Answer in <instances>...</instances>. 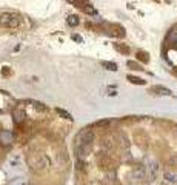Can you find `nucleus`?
<instances>
[{
  "label": "nucleus",
  "instance_id": "7",
  "mask_svg": "<svg viewBox=\"0 0 177 185\" xmlns=\"http://www.w3.org/2000/svg\"><path fill=\"white\" fill-rule=\"evenodd\" d=\"M66 22H68L69 26H77V25H79V19H77V16H68Z\"/></svg>",
  "mask_w": 177,
  "mask_h": 185
},
{
  "label": "nucleus",
  "instance_id": "12",
  "mask_svg": "<svg viewBox=\"0 0 177 185\" xmlns=\"http://www.w3.org/2000/svg\"><path fill=\"white\" fill-rule=\"evenodd\" d=\"M137 59H139V60H142V62H148V60H149L148 54H146V53H143V51H139V53H137Z\"/></svg>",
  "mask_w": 177,
  "mask_h": 185
},
{
  "label": "nucleus",
  "instance_id": "17",
  "mask_svg": "<svg viewBox=\"0 0 177 185\" xmlns=\"http://www.w3.org/2000/svg\"><path fill=\"white\" fill-rule=\"evenodd\" d=\"M175 74H177V68H175Z\"/></svg>",
  "mask_w": 177,
  "mask_h": 185
},
{
  "label": "nucleus",
  "instance_id": "13",
  "mask_svg": "<svg viewBox=\"0 0 177 185\" xmlns=\"http://www.w3.org/2000/svg\"><path fill=\"white\" fill-rule=\"evenodd\" d=\"M129 68H133V69H142L140 68V65L139 63H136V62H133V60H128V63H126Z\"/></svg>",
  "mask_w": 177,
  "mask_h": 185
},
{
  "label": "nucleus",
  "instance_id": "16",
  "mask_svg": "<svg viewBox=\"0 0 177 185\" xmlns=\"http://www.w3.org/2000/svg\"><path fill=\"white\" fill-rule=\"evenodd\" d=\"M71 37H72V40H75V42H83V39H82L80 36H77V34H72Z\"/></svg>",
  "mask_w": 177,
  "mask_h": 185
},
{
  "label": "nucleus",
  "instance_id": "2",
  "mask_svg": "<svg viewBox=\"0 0 177 185\" xmlns=\"http://www.w3.org/2000/svg\"><path fill=\"white\" fill-rule=\"evenodd\" d=\"M68 2L72 3L75 8H79L80 11H83V13H86V14H91V16L97 14L96 10H94V6L90 3V0H68Z\"/></svg>",
  "mask_w": 177,
  "mask_h": 185
},
{
  "label": "nucleus",
  "instance_id": "4",
  "mask_svg": "<svg viewBox=\"0 0 177 185\" xmlns=\"http://www.w3.org/2000/svg\"><path fill=\"white\" fill-rule=\"evenodd\" d=\"M151 91H154L156 94H160V96H169L171 94V91L168 89V88H165V86H152L151 88Z\"/></svg>",
  "mask_w": 177,
  "mask_h": 185
},
{
  "label": "nucleus",
  "instance_id": "18",
  "mask_svg": "<svg viewBox=\"0 0 177 185\" xmlns=\"http://www.w3.org/2000/svg\"><path fill=\"white\" fill-rule=\"evenodd\" d=\"M175 133H177V130H175Z\"/></svg>",
  "mask_w": 177,
  "mask_h": 185
},
{
  "label": "nucleus",
  "instance_id": "5",
  "mask_svg": "<svg viewBox=\"0 0 177 185\" xmlns=\"http://www.w3.org/2000/svg\"><path fill=\"white\" fill-rule=\"evenodd\" d=\"M165 180L166 182H169V183H177V173H165Z\"/></svg>",
  "mask_w": 177,
  "mask_h": 185
},
{
  "label": "nucleus",
  "instance_id": "15",
  "mask_svg": "<svg viewBox=\"0 0 177 185\" xmlns=\"http://www.w3.org/2000/svg\"><path fill=\"white\" fill-rule=\"evenodd\" d=\"M169 165H172V167H177V154L175 156H172L171 159H169V162H168Z\"/></svg>",
  "mask_w": 177,
  "mask_h": 185
},
{
  "label": "nucleus",
  "instance_id": "3",
  "mask_svg": "<svg viewBox=\"0 0 177 185\" xmlns=\"http://www.w3.org/2000/svg\"><path fill=\"white\" fill-rule=\"evenodd\" d=\"M108 34L111 36H116V37H123L125 36V30L120 26V25H108Z\"/></svg>",
  "mask_w": 177,
  "mask_h": 185
},
{
  "label": "nucleus",
  "instance_id": "6",
  "mask_svg": "<svg viewBox=\"0 0 177 185\" xmlns=\"http://www.w3.org/2000/svg\"><path fill=\"white\" fill-rule=\"evenodd\" d=\"M56 111H57V114H59V116H62L63 119H68V120H72V116H71V114H69L68 111H65V110H62V108H57Z\"/></svg>",
  "mask_w": 177,
  "mask_h": 185
},
{
  "label": "nucleus",
  "instance_id": "11",
  "mask_svg": "<svg viewBox=\"0 0 177 185\" xmlns=\"http://www.w3.org/2000/svg\"><path fill=\"white\" fill-rule=\"evenodd\" d=\"M114 46H116V49H117V51H120V53H125V54H128V53H129V48H128V46H125V45H119V43H116Z\"/></svg>",
  "mask_w": 177,
  "mask_h": 185
},
{
  "label": "nucleus",
  "instance_id": "9",
  "mask_svg": "<svg viewBox=\"0 0 177 185\" xmlns=\"http://www.w3.org/2000/svg\"><path fill=\"white\" fill-rule=\"evenodd\" d=\"M102 66H105V68L110 69V71H116V69H117V65H116L114 62H102Z\"/></svg>",
  "mask_w": 177,
  "mask_h": 185
},
{
  "label": "nucleus",
  "instance_id": "10",
  "mask_svg": "<svg viewBox=\"0 0 177 185\" xmlns=\"http://www.w3.org/2000/svg\"><path fill=\"white\" fill-rule=\"evenodd\" d=\"M29 104H33V107H34V108H37L39 111H46V107H45L42 102H37V100H31Z\"/></svg>",
  "mask_w": 177,
  "mask_h": 185
},
{
  "label": "nucleus",
  "instance_id": "8",
  "mask_svg": "<svg viewBox=\"0 0 177 185\" xmlns=\"http://www.w3.org/2000/svg\"><path fill=\"white\" fill-rule=\"evenodd\" d=\"M128 80L131 83H137V85H145V80L140 79V77H136V76H128Z\"/></svg>",
  "mask_w": 177,
  "mask_h": 185
},
{
  "label": "nucleus",
  "instance_id": "1",
  "mask_svg": "<svg viewBox=\"0 0 177 185\" xmlns=\"http://www.w3.org/2000/svg\"><path fill=\"white\" fill-rule=\"evenodd\" d=\"M22 25V16L16 13H2L0 14V26L3 28H19Z\"/></svg>",
  "mask_w": 177,
  "mask_h": 185
},
{
  "label": "nucleus",
  "instance_id": "14",
  "mask_svg": "<svg viewBox=\"0 0 177 185\" xmlns=\"http://www.w3.org/2000/svg\"><path fill=\"white\" fill-rule=\"evenodd\" d=\"M106 125H110V120H108V119H105V120H99V122H96V127H106Z\"/></svg>",
  "mask_w": 177,
  "mask_h": 185
}]
</instances>
